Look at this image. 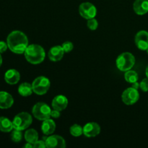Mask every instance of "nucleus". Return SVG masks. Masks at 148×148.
<instances>
[{"mask_svg":"<svg viewBox=\"0 0 148 148\" xmlns=\"http://www.w3.org/2000/svg\"><path fill=\"white\" fill-rule=\"evenodd\" d=\"M7 43L12 52L17 54H22L24 53L28 46V38L23 32L14 30L7 36Z\"/></svg>","mask_w":148,"mask_h":148,"instance_id":"1","label":"nucleus"},{"mask_svg":"<svg viewBox=\"0 0 148 148\" xmlns=\"http://www.w3.org/2000/svg\"><path fill=\"white\" fill-rule=\"evenodd\" d=\"M24 55L26 60L32 64H40L46 57V53L43 48L38 44L28 45L25 51Z\"/></svg>","mask_w":148,"mask_h":148,"instance_id":"2","label":"nucleus"},{"mask_svg":"<svg viewBox=\"0 0 148 148\" xmlns=\"http://www.w3.org/2000/svg\"><path fill=\"white\" fill-rule=\"evenodd\" d=\"M117 68L121 72L130 70L135 64V58L130 52H124L119 55L116 61Z\"/></svg>","mask_w":148,"mask_h":148,"instance_id":"3","label":"nucleus"},{"mask_svg":"<svg viewBox=\"0 0 148 148\" xmlns=\"http://www.w3.org/2000/svg\"><path fill=\"white\" fill-rule=\"evenodd\" d=\"M32 122L33 118L30 114L27 112H21L14 116L12 121L13 128L14 130L23 131L28 128Z\"/></svg>","mask_w":148,"mask_h":148,"instance_id":"4","label":"nucleus"},{"mask_svg":"<svg viewBox=\"0 0 148 148\" xmlns=\"http://www.w3.org/2000/svg\"><path fill=\"white\" fill-rule=\"evenodd\" d=\"M50 106L43 102H38L35 104L32 109V114L36 119L39 121H44L51 117Z\"/></svg>","mask_w":148,"mask_h":148,"instance_id":"5","label":"nucleus"},{"mask_svg":"<svg viewBox=\"0 0 148 148\" xmlns=\"http://www.w3.org/2000/svg\"><path fill=\"white\" fill-rule=\"evenodd\" d=\"M50 80L44 76L38 77L32 82L33 92L39 95L46 94L50 88Z\"/></svg>","mask_w":148,"mask_h":148,"instance_id":"6","label":"nucleus"},{"mask_svg":"<svg viewBox=\"0 0 148 148\" xmlns=\"http://www.w3.org/2000/svg\"><path fill=\"white\" fill-rule=\"evenodd\" d=\"M139 98H140V93L138 92V90L132 87L126 89L121 95V99L124 103L129 106L136 103L138 101Z\"/></svg>","mask_w":148,"mask_h":148,"instance_id":"7","label":"nucleus"},{"mask_svg":"<svg viewBox=\"0 0 148 148\" xmlns=\"http://www.w3.org/2000/svg\"><path fill=\"white\" fill-rule=\"evenodd\" d=\"M79 13L83 18L90 20L95 18L97 14V9L92 3L83 2L79 5Z\"/></svg>","mask_w":148,"mask_h":148,"instance_id":"8","label":"nucleus"},{"mask_svg":"<svg viewBox=\"0 0 148 148\" xmlns=\"http://www.w3.org/2000/svg\"><path fill=\"white\" fill-rule=\"evenodd\" d=\"M134 41L137 47L140 50L147 51L148 49V32L140 30L136 34Z\"/></svg>","mask_w":148,"mask_h":148,"instance_id":"9","label":"nucleus"},{"mask_svg":"<svg viewBox=\"0 0 148 148\" xmlns=\"http://www.w3.org/2000/svg\"><path fill=\"white\" fill-rule=\"evenodd\" d=\"M45 143L48 148H64L66 147L64 139L59 135H51L47 137Z\"/></svg>","mask_w":148,"mask_h":148,"instance_id":"10","label":"nucleus"},{"mask_svg":"<svg viewBox=\"0 0 148 148\" xmlns=\"http://www.w3.org/2000/svg\"><path fill=\"white\" fill-rule=\"evenodd\" d=\"M101 132L99 124L95 122L87 123L83 127V134L87 137H95Z\"/></svg>","mask_w":148,"mask_h":148,"instance_id":"11","label":"nucleus"},{"mask_svg":"<svg viewBox=\"0 0 148 148\" xmlns=\"http://www.w3.org/2000/svg\"><path fill=\"white\" fill-rule=\"evenodd\" d=\"M51 106L53 109L62 111L67 107L68 99L64 95H58L53 98L51 102Z\"/></svg>","mask_w":148,"mask_h":148,"instance_id":"12","label":"nucleus"},{"mask_svg":"<svg viewBox=\"0 0 148 148\" xmlns=\"http://www.w3.org/2000/svg\"><path fill=\"white\" fill-rule=\"evenodd\" d=\"M64 53L65 52L62 46H55L51 48L48 56L51 61L56 62H59L63 58Z\"/></svg>","mask_w":148,"mask_h":148,"instance_id":"13","label":"nucleus"},{"mask_svg":"<svg viewBox=\"0 0 148 148\" xmlns=\"http://www.w3.org/2000/svg\"><path fill=\"white\" fill-rule=\"evenodd\" d=\"M14 99L10 93L4 91L0 92V108L7 109L12 106Z\"/></svg>","mask_w":148,"mask_h":148,"instance_id":"14","label":"nucleus"},{"mask_svg":"<svg viewBox=\"0 0 148 148\" xmlns=\"http://www.w3.org/2000/svg\"><path fill=\"white\" fill-rule=\"evenodd\" d=\"M20 73L14 69H9L4 74V80L9 85H15L20 81Z\"/></svg>","mask_w":148,"mask_h":148,"instance_id":"15","label":"nucleus"},{"mask_svg":"<svg viewBox=\"0 0 148 148\" xmlns=\"http://www.w3.org/2000/svg\"><path fill=\"white\" fill-rule=\"evenodd\" d=\"M134 12L138 15H144L148 12V0H135L133 4Z\"/></svg>","mask_w":148,"mask_h":148,"instance_id":"16","label":"nucleus"},{"mask_svg":"<svg viewBox=\"0 0 148 148\" xmlns=\"http://www.w3.org/2000/svg\"><path fill=\"white\" fill-rule=\"evenodd\" d=\"M56 130V123L50 118L43 121L41 125V131L45 135H51Z\"/></svg>","mask_w":148,"mask_h":148,"instance_id":"17","label":"nucleus"},{"mask_svg":"<svg viewBox=\"0 0 148 148\" xmlns=\"http://www.w3.org/2000/svg\"><path fill=\"white\" fill-rule=\"evenodd\" d=\"M18 92L21 96L27 97L32 95L33 92L32 84L28 82H23L20 84L18 87Z\"/></svg>","mask_w":148,"mask_h":148,"instance_id":"18","label":"nucleus"},{"mask_svg":"<svg viewBox=\"0 0 148 148\" xmlns=\"http://www.w3.org/2000/svg\"><path fill=\"white\" fill-rule=\"evenodd\" d=\"M13 129L12 121L7 117L0 116V131L2 132H10Z\"/></svg>","mask_w":148,"mask_h":148,"instance_id":"19","label":"nucleus"},{"mask_svg":"<svg viewBox=\"0 0 148 148\" xmlns=\"http://www.w3.org/2000/svg\"><path fill=\"white\" fill-rule=\"evenodd\" d=\"M24 137L27 143L33 145L38 140V133L34 129H30L25 132Z\"/></svg>","mask_w":148,"mask_h":148,"instance_id":"20","label":"nucleus"},{"mask_svg":"<svg viewBox=\"0 0 148 148\" xmlns=\"http://www.w3.org/2000/svg\"><path fill=\"white\" fill-rule=\"evenodd\" d=\"M124 79L129 83H133L134 82H137L139 79L138 74L134 70H128L124 74Z\"/></svg>","mask_w":148,"mask_h":148,"instance_id":"21","label":"nucleus"},{"mask_svg":"<svg viewBox=\"0 0 148 148\" xmlns=\"http://www.w3.org/2000/svg\"><path fill=\"white\" fill-rule=\"evenodd\" d=\"M69 132L73 137H78L83 134V127H82L79 124H73L69 129Z\"/></svg>","mask_w":148,"mask_h":148,"instance_id":"22","label":"nucleus"},{"mask_svg":"<svg viewBox=\"0 0 148 148\" xmlns=\"http://www.w3.org/2000/svg\"><path fill=\"white\" fill-rule=\"evenodd\" d=\"M23 138V134L20 130H14L11 133V140H12L14 143H19L22 140Z\"/></svg>","mask_w":148,"mask_h":148,"instance_id":"23","label":"nucleus"},{"mask_svg":"<svg viewBox=\"0 0 148 148\" xmlns=\"http://www.w3.org/2000/svg\"><path fill=\"white\" fill-rule=\"evenodd\" d=\"M88 23H87V25H88V28L91 30H95L98 28V22L95 18L90 19L88 20Z\"/></svg>","mask_w":148,"mask_h":148,"instance_id":"24","label":"nucleus"},{"mask_svg":"<svg viewBox=\"0 0 148 148\" xmlns=\"http://www.w3.org/2000/svg\"><path fill=\"white\" fill-rule=\"evenodd\" d=\"M62 48H63L64 51L65 53H69V52L72 51V49L74 48V45L72 42L70 41H65L62 43Z\"/></svg>","mask_w":148,"mask_h":148,"instance_id":"25","label":"nucleus"},{"mask_svg":"<svg viewBox=\"0 0 148 148\" xmlns=\"http://www.w3.org/2000/svg\"><path fill=\"white\" fill-rule=\"evenodd\" d=\"M140 88L143 92H147L148 91V78H145L140 83Z\"/></svg>","mask_w":148,"mask_h":148,"instance_id":"26","label":"nucleus"},{"mask_svg":"<svg viewBox=\"0 0 148 148\" xmlns=\"http://www.w3.org/2000/svg\"><path fill=\"white\" fill-rule=\"evenodd\" d=\"M33 147L35 148H44L46 147V143L44 140H38L33 144Z\"/></svg>","mask_w":148,"mask_h":148,"instance_id":"27","label":"nucleus"},{"mask_svg":"<svg viewBox=\"0 0 148 148\" xmlns=\"http://www.w3.org/2000/svg\"><path fill=\"white\" fill-rule=\"evenodd\" d=\"M8 48V45L4 41H0V53H4Z\"/></svg>","mask_w":148,"mask_h":148,"instance_id":"28","label":"nucleus"},{"mask_svg":"<svg viewBox=\"0 0 148 148\" xmlns=\"http://www.w3.org/2000/svg\"><path fill=\"white\" fill-rule=\"evenodd\" d=\"M60 111H58V110L53 109L51 110V117H52V118L57 119L60 116Z\"/></svg>","mask_w":148,"mask_h":148,"instance_id":"29","label":"nucleus"},{"mask_svg":"<svg viewBox=\"0 0 148 148\" xmlns=\"http://www.w3.org/2000/svg\"><path fill=\"white\" fill-rule=\"evenodd\" d=\"M132 87L134 88H135V89L138 90L139 88H140V83H139L138 82H133V83H132Z\"/></svg>","mask_w":148,"mask_h":148,"instance_id":"30","label":"nucleus"},{"mask_svg":"<svg viewBox=\"0 0 148 148\" xmlns=\"http://www.w3.org/2000/svg\"><path fill=\"white\" fill-rule=\"evenodd\" d=\"M23 147L24 148H32V147H33V145L31 144V143H27L24 146H23Z\"/></svg>","mask_w":148,"mask_h":148,"instance_id":"31","label":"nucleus"},{"mask_svg":"<svg viewBox=\"0 0 148 148\" xmlns=\"http://www.w3.org/2000/svg\"><path fill=\"white\" fill-rule=\"evenodd\" d=\"M1 64H2V57H1V53H0V66H1Z\"/></svg>","mask_w":148,"mask_h":148,"instance_id":"32","label":"nucleus"},{"mask_svg":"<svg viewBox=\"0 0 148 148\" xmlns=\"http://www.w3.org/2000/svg\"><path fill=\"white\" fill-rule=\"evenodd\" d=\"M145 74H146V76H147V77L148 78V66H147V68H146V70H145Z\"/></svg>","mask_w":148,"mask_h":148,"instance_id":"33","label":"nucleus"},{"mask_svg":"<svg viewBox=\"0 0 148 148\" xmlns=\"http://www.w3.org/2000/svg\"><path fill=\"white\" fill-rule=\"evenodd\" d=\"M147 54H148V49H147Z\"/></svg>","mask_w":148,"mask_h":148,"instance_id":"34","label":"nucleus"}]
</instances>
